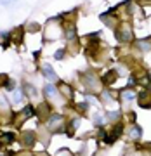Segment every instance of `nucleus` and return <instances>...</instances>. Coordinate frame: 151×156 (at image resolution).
<instances>
[{"mask_svg":"<svg viewBox=\"0 0 151 156\" xmlns=\"http://www.w3.org/2000/svg\"><path fill=\"white\" fill-rule=\"evenodd\" d=\"M80 83L84 87V90L87 94H94V95H99L104 89V83H102V78L97 75L95 71L92 69H87L80 75Z\"/></svg>","mask_w":151,"mask_h":156,"instance_id":"obj_1","label":"nucleus"},{"mask_svg":"<svg viewBox=\"0 0 151 156\" xmlns=\"http://www.w3.org/2000/svg\"><path fill=\"white\" fill-rule=\"evenodd\" d=\"M115 37L120 44L127 45V44H134L135 40V35H134V28H132V24L129 21H122L120 24L117 26L115 30Z\"/></svg>","mask_w":151,"mask_h":156,"instance_id":"obj_2","label":"nucleus"},{"mask_svg":"<svg viewBox=\"0 0 151 156\" xmlns=\"http://www.w3.org/2000/svg\"><path fill=\"white\" fill-rule=\"evenodd\" d=\"M49 134H61L66 130V118L59 113H50V116L44 122Z\"/></svg>","mask_w":151,"mask_h":156,"instance_id":"obj_3","label":"nucleus"},{"mask_svg":"<svg viewBox=\"0 0 151 156\" xmlns=\"http://www.w3.org/2000/svg\"><path fill=\"white\" fill-rule=\"evenodd\" d=\"M61 19H63L61 16H57L56 19H50V21L47 23L45 31H44L45 40H57L59 37H63V33H64V24L59 23Z\"/></svg>","mask_w":151,"mask_h":156,"instance_id":"obj_4","label":"nucleus"},{"mask_svg":"<svg viewBox=\"0 0 151 156\" xmlns=\"http://www.w3.org/2000/svg\"><path fill=\"white\" fill-rule=\"evenodd\" d=\"M99 99H101V102H104L108 106H115L118 102V92L110 90V89H102V92L99 94Z\"/></svg>","mask_w":151,"mask_h":156,"instance_id":"obj_5","label":"nucleus"},{"mask_svg":"<svg viewBox=\"0 0 151 156\" xmlns=\"http://www.w3.org/2000/svg\"><path fill=\"white\" fill-rule=\"evenodd\" d=\"M102 83L108 85V87H113V85L118 82V78H120V71H118L117 68H110V69H106V73L102 75Z\"/></svg>","mask_w":151,"mask_h":156,"instance_id":"obj_6","label":"nucleus"},{"mask_svg":"<svg viewBox=\"0 0 151 156\" xmlns=\"http://www.w3.org/2000/svg\"><path fill=\"white\" fill-rule=\"evenodd\" d=\"M135 101H137V104H139L141 108H144V109H148V108H151V89H142L137 92V97H135Z\"/></svg>","mask_w":151,"mask_h":156,"instance_id":"obj_7","label":"nucleus"},{"mask_svg":"<svg viewBox=\"0 0 151 156\" xmlns=\"http://www.w3.org/2000/svg\"><path fill=\"white\" fill-rule=\"evenodd\" d=\"M19 140H21V144L24 146L26 149H31L35 146V142H37V134H35L33 130H24V132H21Z\"/></svg>","mask_w":151,"mask_h":156,"instance_id":"obj_8","label":"nucleus"},{"mask_svg":"<svg viewBox=\"0 0 151 156\" xmlns=\"http://www.w3.org/2000/svg\"><path fill=\"white\" fill-rule=\"evenodd\" d=\"M33 116H35V106H31V104H26L17 115H14L16 123H21V122H24V120H31Z\"/></svg>","mask_w":151,"mask_h":156,"instance_id":"obj_9","label":"nucleus"},{"mask_svg":"<svg viewBox=\"0 0 151 156\" xmlns=\"http://www.w3.org/2000/svg\"><path fill=\"white\" fill-rule=\"evenodd\" d=\"M63 24H64V33H63V37H64L68 42H77L78 33H77V26H75V23L73 21H64Z\"/></svg>","mask_w":151,"mask_h":156,"instance_id":"obj_10","label":"nucleus"},{"mask_svg":"<svg viewBox=\"0 0 151 156\" xmlns=\"http://www.w3.org/2000/svg\"><path fill=\"white\" fill-rule=\"evenodd\" d=\"M50 113H52V106H50L47 101H45V102H40L38 106H35V115H37L42 122H45V120L50 116Z\"/></svg>","mask_w":151,"mask_h":156,"instance_id":"obj_11","label":"nucleus"},{"mask_svg":"<svg viewBox=\"0 0 151 156\" xmlns=\"http://www.w3.org/2000/svg\"><path fill=\"white\" fill-rule=\"evenodd\" d=\"M134 47L142 54L151 52V37H142V38H135L134 40Z\"/></svg>","mask_w":151,"mask_h":156,"instance_id":"obj_12","label":"nucleus"},{"mask_svg":"<svg viewBox=\"0 0 151 156\" xmlns=\"http://www.w3.org/2000/svg\"><path fill=\"white\" fill-rule=\"evenodd\" d=\"M57 89H59V94H61V97L64 101H71L73 99L75 90H73V87L70 83H66V82H57Z\"/></svg>","mask_w":151,"mask_h":156,"instance_id":"obj_13","label":"nucleus"},{"mask_svg":"<svg viewBox=\"0 0 151 156\" xmlns=\"http://www.w3.org/2000/svg\"><path fill=\"white\" fill-rule=\"evenodd\" d=\"M118 97H120V101H122V104H129V102H132V101H135V97H137V92H135L134 89H122L120 92H118Z\"/></svg>","mask_w":151,"mask_h":156,"instance_id":"obj_14","label":"nucleus"},{"mask_svg":"<svg viewBox=\"0 0 151 156\" xmlns=\"http://www.w3.org/2000/svg\"><path fill=\"white\" fill-rule=\"evenodd\" d=\"M127 137H129L130 140H134V142L141 140V137H142V128H141L137 123H130V127L127 128Z\"/></svg>","mask_w":151,"mask_h":156,"instance_id":"obj_15","label":"nucleus"},{"mask_svg":"<svg viewBox=\"0 0 151 156\" xmlns=\"http://www.w3.org/2000/svg\"><path fill=\"white\" fill-rule=\"evenodd\" d=\"M44 95H45V99H49V101H56L57 97H59V89H57V85L54 83H47L44 87Z\"/></svg>","mask_w":151,"mask_h":156,"instance_id":"obj_16","label":"nucleus"},{"mask_svg":"<svg viewBox=\"0 0 151 156\" xmlns=\"http://www.w3.org/2000/svg\"><path fill=\"white\" fill-rule=\"evenodd\" d=\"M40 69H42V75H44V78H47L49 82H54V83L57 82V73L54 71V68L50 66L49 62H44Z\"/></svg>","mask_w":151,"mask_h":156,"instance_id":"obj_17","label":"nucleus"},{"mask_svg":"<svg viewBox=\"0 0 151 156\" xmlns=\"http://www.w3.org/2000/svg\"><path fill=\"white\" fill-rule=\"evenodd\" d=\"M80 125H82V118L80 116H73V118H70V120L66 122V130H64V132H66L68 135H73L77 130H78Z\"/></svg>","mask_w":151,"mask_h":156,"instance_id":"obj_18","label":"nucleus"},{"mask_svg":"<svg viewBox=\"0 0 151 156\" xmlns=\"http://www.w3.org/2000/svg\"><path fill=\"white\" fill-rule=\"evenodd\" d=\"M24 92H23L21 89H12L11 90V101L14 102V104H21L23 99H24Z\"/></svg>","mask_w":151,"mask_h":156,"instance_id":"obj_19","label":"nucleus"},{"mask_svg":"<svg viewBox=\"0 0 151 156\" xmlns=\"http://www.w3.org/2000/svg\"><path fill=\"white\" fill-rule=\"evenodd\" d=\"M14 139H16V135L12 134V132H2V134H0V144H2V146L12 144Z\"/></svg>","mask_w":151,"mask_h":156,"instance_id":"obj_20","label":"nucleus"},{"mask_svg":"<svg viewBox=\"0 0 151 156\" xmlns=\"http://www.w3.org/2000/svg\"><path fill=\"white\" fill-rule=\"evenodd\" d=\"M75 109L80 113V115H85V113L90 109V102L87 99H84V101H78L77 104H75Z\"/></svg>","mask_w":151,"mask_h":156,"instance_id":"obj_21","label":"nucleus"},{"mask_svg":"<svg viewBox=\"0 0 151 156\" xmlns=\"http://www.w3.org/2000/svg\"><path fill=\"white\" fill-rule=\"evenodd\" d=\"M0 109H2V111L11 113V109H9V101L5 99V95L4 94H0Z\"/></svg>","mask_w":151,"mask_h":156,"instance_id":"obj_22","label":"nucleus"},{"mask_svg":"<svg viewBox=\"0 0 151 156\" xmlns=\"http://www.w3.org/2000/svg\"><path fill=\"white\" fill-rule=\"evenodd\" d=\"M66 52H68L66 49H57L56 52H54V59H56V61H63L64 56H66Z\"/></svg>","mask_w":151,"mask_h":156,"instance_id":"obj_23","label":"nucleus"},{"mask_svg":"<svg viewBox=\"0 0 151 156\" xmlns=\"http://www.w3.org/2000/svg\"><path fill=\"white\" fill-rule=\"evenodd\" d=\"M52 156H73V154H71V151L68 149V147H59Z\"/></svg>","mask_w":151,"mask_h":156,"instance_id":"obj_24","label":"nucleus"},{"mask_svg":"<svg viewBox=\"0 0 151 156\" xmlns=\"http://www.w3.org/2000/svg\"><path fill=\"white\" fill-rule=\"evenodd\" d=\"M16 156H35V154H33L31 149H26V147H24V149H21L19 153H16Z\"/></svg>","mask_w":151,"mask_h":156,"instance_id":"obj_25","label":"nucleus"},{"mask_svg":"<svg viewBox=\"0 0 151 156\" xmlns=\"http://www.w3.org/2000/svg\"><path fill=\"white\" fill-rule=\"evenodd\" d=\"M7 80H9V76H7V75H4V73H0V87H5Z\"/></svg>","mask_w":151,"mask_h":156,"instance_id":"obj_26","label":"nucleus"},{"mask_svg":"<svg viewBox=\"0 0 151 156\" xmlns=\"http://www.w3.org/2000/svg\"><path fill=\"white\" fill-rule=\"evenodd\" d=\"M14 2H16V0H0V5H11Z\"/></svg>","mask_w":151,"mask_h":156,"instance_id":"obj_27","label":"nucleus"},{"mask_svg":"<svg viewBox=\"0 0 151 156\" xmlns=\"http://www.w3.org/2000/svg\"><path fill=\"white\" fill-rule=\"evenodd\" d=\"M38 156H52V154H49V153H45V151H42V153H40Z\"/></svg>","mask_w":151,"mask_h":156,"instance_id":"obj_28","label":"nucleus"}]
</instances>
